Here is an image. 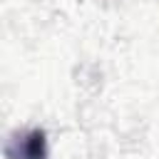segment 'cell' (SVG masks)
Instances as JSON below:
<instances>
[{
	"label": "cell",
	"instance_id": "1",
	"mask_svg": "<svg viewBox=\"0 0 159 159\" xmlns=\"http://www.w3.org/2000/svg\"><path fill=\"white\" fill-rule=\"evenodd\" d=\"M7 159H47V134L35 127L27 132H15L5 147Z\"/></svg>",
	"mask_w": 159,
	"mask_h": 159
}]
</instances>
